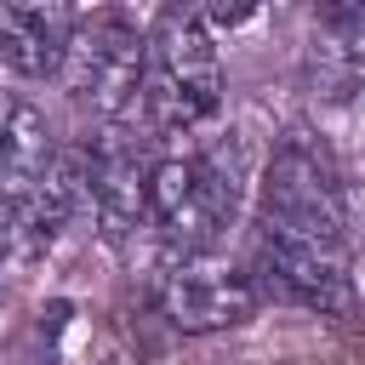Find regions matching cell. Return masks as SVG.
<instances>
[{
  "label": "cell",
  "mask_w": 365,
  "mask_h": 365,
  "mask_svg": "<svg viewBox=\"0 0 365 365\" xmlns=\"http://www.w3.org/2000/svg\"><path fill=\"white\" fill-rule=\"evenodd\" d=\"M143 108L160 131H188L222 108V57L194 0H165L143 34Z\"/></svg>",
  "instance_id": "1"
},
{
  "label": "cell",
  "mask_w": 365,
  "mask_h": 365,
  "mask_svg": "<svg viewBox=\"0 0 365 365\" xmlns=\"http://www.w3.org/2000/svg\"><path fill=\"white\" fill-rule=\"evenodd\" d=\"M240 171L222 154H171L148 165V222L177 257H211V245L234 228Z\"/></svg>",
  "instance_id": "3"
},
{
  "label": "cell",
  "mask_w": 365,
  "mask_h": 365,
  "mask_svg": "<svg viewBox=\"0 0 365 365\" xmlns=\"http://www.w3.org/2000/svg\"><path fill=\"white\" fill-rule=\"evenodd\" d=\"M51 165H57V143H51L46 114L34 103H6L0 108V194L29 200Z\"/></svg>",
  "instance_id": "10"
},
{
  "label": "cell",
  "mask_w": 365,
  "mask_h": 365,
  "mask_svg": "<svg viewBox=\"0 0 365 365\" xmlns=\"http://www.w3.org/2000/svg\"><path fill=\"white\" fill-rule=\"evenodd\" d=\"M68 34H74L68 0H0V63L6 68L29 74V80L57 74Z\"/></svg>",
  "instance_id": "9"
},
{
  "label": "cell",
  "mask_w": 365,
  "mask_h": 365,
  "mask_svg": "<svg viewBox=\"0 0 365 365\" xmlns=\"http://www.w3.org/2000/svg\"><path fill=\"white\" fill-rule=\"evenodd\" d=\"M308 86L331 103H348L365 86V0H319L308 40Z\"/></svg>",
  "instance_id": "8"
},
{
  "label": "cell",
  "mask_w": 365,
  "mask_h": 365,
  "mask_svg": "<svg viewBox=\"0 0 365 365\" xmlns=\"http://www.w3.org/2000/svg\"><path fill=\"white\" fill-rule=\"evenodd\" d=\"M257 274L268 297H285L297 308H319V314H354V279H348V257L331 245H297V240H268L257 245Z\"/></svg>",
  "instance_id": "6"
},
{
  "label": "cell",
  "mask_w": 365,
  "mask_h": 365,
  "mask_svg": "<svg viewBox=\"0 0 365 365\" xmlns=\"http://www.w3.org/2000/svg\"><path fill=\"white\" fill-rule=\"evenodd\" d=\"M29 251V234H23V200H6L0 194V268L11 262V257H23Z\"/></svg>",
  "instance_id": "11"
},
{
  "label": "cell",
  "mask_w": 365,
  "mask_h": 365,
  "mask_svg": "<svg viewBox=\"0 0 365 365\" xmlns=\"http://www.w3.org/2000/svg\"><path fill=\"white\" fill-rule=\"evenodd\" d=\"M80 188L91 194V211L108 240H125L137 222H148V165L131 143L103 137L97 148H86Z\"/></svg>",
  "instance_id": "7"
},
{
  "label": "cell",
  "mask_w": 365,
  "mask_h": 365,
  "mask_svg": "<svg viewBox=\"0 0 365 365\" xmlns=\"http://www.w3.org/2000/svg\"><path fill=\"white\" fill-rule=\"evenodd\" d=\"M262 234L297 240V245H331L348 240V194L331 148L314 131H285L262 171Z\"/></svg>",
  "instance_id": "2"
},
{
  "label": "cell",
  "mask_w": 365,
  "mask_h": 365,
  "mask_svg": "<svg viewBox=\"0 0 365 365\" xmlns=\"http://www.w3.org/2000/svg\"><path fill=\"white\" fill-rule=\"evenodd\" d=\"M257 285L251 274H234L211 257H177L160 279H154V314L171 331L205 336V331H234L257 314Z\"/></svg>",
  "instance_id": "5"
},
{
  "label": "cell",
  "mask_w": 365,
  "mask_h": 365,
  "mask_svg": "<svg viewBox=\"0 0 365 365\" xmlns=\"http://www.w3.org/2000/svg\"><path fill=\"white\" fill-rule=\"evenodd\" d=\"M194 6L205 11V23H228V29H234V23H245L262 0H194Z\"/></svg>",
  "instance_id": "12"
},
{
  "label": "cell",
  "mask_w": 365,
  "mask_h": 365,
  "mask_svg": "<svg viewBox=\"0 0 365 365\" xmlns=\"http://www.w3.org/2000/svg\"><path fill=\"white\" fill-rule=\"evenodd\" d=\"M57 74L86 114L114 125L143 103V34L120 11H97L86 23H74Z\"/></svg>",
  "instance_id": "4"
}]
</instances>
